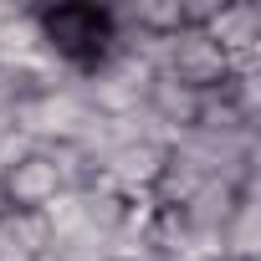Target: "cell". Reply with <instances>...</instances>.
<instances>
[{"instance_id":"cell-8","label":"cell","mask_w":261,"mask_h":261,"mask_svg":"<svg viewBox=\"0 0 261 261\" xmlns=\"http://www.w3.org/2000/svg\"><path fill=\"white\" fill-rule=\"evenodd\" d=\"M220 256H230V261H261V205H256V195H246L236 205V215L225 220Z\"/></svg>"},{"instance_id":"cell-4","label":"cell","mask_w":261,"mask_h":261,"mask_svg":"<svg viewBox=\"0 0 261 261\" xmlns=\"http://www.w3.org/2000/svg\"><path fill=\"white\" fill-rule=\"evenodd\" d=\"M205 31L230 57V72L236 67H261V6L256 0H220V11Z\"/></svg>"},{"instance_id":"cell-6","label":"cell","mask_w":261,"mask_h":261,"mask_svg":"<svg viewBox=\"0 0 261 261\" xmlns=\"http://www.w3.org/2000/svg\"><path fill=\"white\" fill-rule=\"evenodd\" d=\"M0 185H6V200H11V210H46L57 195H62V179H57V169L31 149L26 159H16L6 174H0Z\"/></svg>"},{"instance_id":"cell-1","label":"cell","mask_w":261,"mask_h":261,"mask_svg":"<svg viewBox=\"0 0 261 261\" xmlns=\"http://www.w3.org/2000/svg\"><path fill=\"white\" fill-rule=\"evenodd\" d=\"M36 31H41V46L87 72L102 46H108V21H102V6H87V0H67V6H36Z\"/></svg>"},{"instance_id":"cell-3","label":"cell","mask_w":261,"mask_h":261,"mask_svg":"<svg viewBox=\"0 0 261 261\" xmlns=\"http://www.w3.org/2000/svg\"><path fill=\"white\" fill-rule=\"evenodd\" d=\"M164 159H169V149H164V144H154V139H123V144H113V149L102 154L97 179H102L113 195L134 200V195H149V190H154V179H159Z\"/></svg>"},{"instance_id":"cell-2","label":"cell","mask_w":261,"mask_h":261,"mask_svg":"<svg viewBox=\"0 0 261 261\" xmlns=\"http://www.w3.org/2000/svg\"><path fill=\"white\" fill-rule=\"evenodd\" d=\"M154 72L179 82V87H195V92H210L230 77V57L220 51V41L210 31H190L179 26L174 36H159L154 46Z\"/></svg>"},{"instance_id":"cell-5","label":"cell","mask_w":261,"mask_h":261,"mask_svg":"<svg viewBox=\"0 0 261 261\" xmlns=\"http://www.w3.org/2000/svg\"><path fill=\"white\" fill-rule=\"evenodd\" d=\"M144 113L159 123V134H164V149L185 134V128H195V118H200V92L195 87H179V82H169V77H149V87H144Z\"/></svg>"},{"instance_id":"cell-10","label":"cell","mask_w":261,"mask_h":261,"mask_svg":"<svg viewBox=\"0 0 261 261\" xmlns=\"http://www.w3.org/2000/svg\"><path fill=\"white\" fill-rule=\"evenodd\" d=\"M205 261H230V256H205Z\"/></svg>"},{"instance_id":"cell-7","label":"cell","mask_w":261,"mask_h":261,"mask_svg":"<svg viewBox=\"0 0 261 261\" xmlns=\"http://www.w3.org/2000/svg\"><path fill=\"white\" fill-rule=\"evenodd\" d=\"M51 225L41 210H6L0 215V261H46Z\"/></svg>"},{"instance_id":"cell-9","label":"cell","mask_w":261,"mask_h":261,"mask_svg":"<svg viewBox=\"0 0 261 261\" xmlns=\"http://www.w3.org/2000/svg\"><path fill=\"white\" fill-rule=\"evenodd\" d=\"M11 210V200H6V185H0V215H6Z\"/></svg>"}]
</instances>
